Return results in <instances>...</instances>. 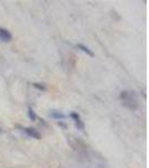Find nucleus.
Masks as SVG:
<instances>
[{"label": "nucleus", "mask_w": 149, "mask_h": 168, "mask_svg": "<svg viewBox=\"0 0 149 168\" xmlns=\"http://www.w3.org/2000/svg\"><path fill=\"white\" fill-rule=\"evenodd\" d=\"M120 100H121L122 104L129 110L135 111L138 109L139 104H138V100H137V95L135 94L134 91H122L120 93Z\"/></svg>", "instance_id": "obj_1"}, {"label": "nucleus", "mask_w": 149, "mask_h": 168, "mask_svg": "<svg viewBox=\"0 0 149 168\" xmlns=\"http://www.w3.org/2000/svg\"><path fill=\"white\" fill-rule=\"evenodd\" d=\"M23 131L28 136V137H30V138H33V139H37L39 140L42 138V136L41 133L38 132V130H36L35 128H32V127H25V128H21Z\"/></svg>", "instance_id": "obj_2"}, {"label": "nucleus", "mask_w": 149, "mask_h": 168, "mask_svg": "<svg viewBox=\"0 0 149 168\" xmlns=\"http://www.w3.org/2000/svg\"><path fill=\"white\" fill-rule=\"evenodd\" d=\"M13 39V35L10 33L8 29H6V28H1L0 27V41L1 42H5V43H8L10 42Z\"/></svg>", "instance_id": "obj_3"}, {"label": "nucleus", "mask_w": 149, "mask_h": 168, "mask_svg": "<svg viewBox=\"0 0 149 168\" xmlns=\"http://www.w3.org/2000/svg\"><path fill=\"white\" fill-rule=\"evenodd\" d=\"M49 117L53 118V119H55V120H63V119L66 118V116L64 113L57 111V110H52V111L49 112Z\"/></svg>", "instance_id": "obj_4"}, {"label": "nucleus", "mask_w": 149, "mask_h": 168, "mask_svg": "<svg viewBox=\"0 0 149 168\" xmlns=\"http://www.w3.org/2000/svg\"><path fill=\"white\" fill-rule=\"evenodd\" d=\"M76 46V48L77 49H80V51H82L83 53H85L86 55H89V56H91V57H93L94 56V53L90 48H89L88 46H85V45H83V44H76L75 45Z\"/></svg>", "instance_id": "obj_5"}, {"label": "nucleus", "mask_w": 149, "mask_h": 168, "mask_svg": "<svg viewBox=\"0 0 149 168\" xmlns=\"http://www.w3.org/2000/svg\"><path fill=\"white\" fill-rule=\"evenodd\" d=\"M28 118H29V120H32V121H35L36 119H37V116H36V113H35V111H34L32 108L29 107L28 108Z\"/></svg>", "instance_id": "obj_6"}, {"label": "nucleus", "mask_w": 149, "mask_h": 168, "mask_svg": "<svg viewBox=\"0 0 149 168\" xmlns=\"http://www.w3.org/2000/svg\"><path fill=\"white\" fill-rule=\"evenodd\" d=\"M75 127L77 128V129H80V130H83L84 127H85V125H84V122L81 120V118L80 119H77V120H75Z\"/></svg>", "instance_id": "obj_7"}, {"label": "nucleus", "mask_w": 149, "mask_h": 168, "mask_svg": "<svg viewBox=\"0 0 149 168\" xmlns=\"http://www.w3.org/2000/svg\"><path fill=\"white\" fill-rule=\"evenodd\" d=\"M33 86L35 89L41 90V91H46V85L43 83H33Z\"/></svg>", "instance_id": "obj_8"}, {"label": "nucleus", "mask_w": 149, "mask_h": 168, "mask_svg": "<svg viewBox=\"0 0 149 168\" xmlns=\"http://www.w3.org/2000/svg\"><path fill=\"white\" fill-rule=\"evenodd\" d=\"M70 117L72 118V119H74V121H75V120H77V119H80V118H81L77 112H71V113H70Z\"/></svg>", "instance_id": "obj_9"}, {"label": "nucleus", "mask_w": 149, "mask_h": 168, "mask_svg": "<svg viewBox=\"0 0 149 168\" xmlns=\"http://www.w3.org/2000/svg\"><path fill=\"white\" fill-rule=\"evenodd\" d=\"M58 125H60V126H61V127H63V128H65V125H64V123H62V122L61 121H60V122H58Z\"/></svg>", "instance_id": "obj_10"}, {"label": "nucleus", "mask_w": 149, "mask_h": 168, "mask_svg": "<svg viewBox=\"0 0 149 168\" xmlns=\"http://www.w3.org/2000/svg\"><path fill=\"white\" fill-rule=\"evenodd\" d=\"M1 132H2V130H1V129H0V133H1Z\"/></svg>", "instance_id": "obj_11"}]
</instances>
